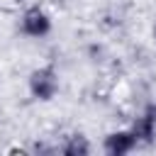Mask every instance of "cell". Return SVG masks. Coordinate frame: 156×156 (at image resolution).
<instances>
[{"instance_id": "6da1fadb", "label": "cell", "mask_w": 156, "mask_h": 156, "mask_svg": "<svg viewBox=\"0 0 156 156\" xmlns=\"http://www.w3.org/2000/svg\"><path fill=\"white\" fill-rule=\"evenodd\" d=\"M58 93H61V71L56 68V63L46 61L34 66L27 73V95L34 102H41V105L54 102Z\"/></svg>"}, {"instance_id": "7a4b0ae2", "label": "cell", "mask_w": 156, "mask_h": 156, "mask_svg": "<svg viewBox=\"0 0 156 156\" xmlns=\"http://www.w3.org/2000/svg\"><path fill=\"white\" fill-rule=\"evenodd\" d=\"M17 32L24 39H32V41L46 39L54 32V15L41 2L24 5L22 12H20V17H17Z\"/></svg>"}, {"instance_id": "3957f363", "label": "cell", "mask_w": 156, "mask_h": 156, "mask_svg": "<svg viewBox=\"0 0 156 156\" xmlns=\"http://www.w3.org/2000/svg\"><path fill=\"white\" fill-rule=\"evenodd\" d=\"M129 129H132L139 149H149L156 144V100L144 102L136 110V115L129 122Z\"/></svg>"}, {"instance_id": "277c9868", "label": "cell", "mask_w": 156, "mask_h": 156, "mask_svg": "<svg viewBox=\"0 0 156 156\" xmlns=\"http://www.w3.org/2000/svg\"><path fill=\"white\" fill-rule=\"evenodd\" d=\"M100 149L107 156H127V154L136 151L139 146H136V139H134V134L127 124V127H115V129L105 132V136L100 141Z\"/></svg>"}, {"instance_id": "5b68a950", "label": "cell", "mask_w": 156, "mask_h": 156, "mask_svg": "<svg viewBox=\"0 0 156 156\" xmlns=\"http://www.w3.org/2000/svg\"><path fill=\"white\" fill-rule=\"evenodd\" d=\"M56 149L63 156H88V154H93V141L85 132L71 129V132H63L56 139Z\"/></svg>"}, {"instance_id": "8992f818", "label": "cell", "mask_w": 156, "mask_h": 156, "mask_svg": "<svg viewBox=\"0 0 156 156\" xmlns=\"http://www.w3.org/2000/svg\"><path fill=\"white\" fill-rule=\"evenodd\" d=\"M102 56H105V46L98 44V41H93V44L88 46V58H90V61H102Z\"/></svg>"}, {"instance_id": "52a82bcc", "label": "cell", "mask_w": 156, "mask_h": 156, "mask_svg": "<svg viewBox=\"0 0 156 156\" xmlns=\"http://www.w3.org/2000/svg\"><path fill=\"white\" fill-rule=\"evenodd\" d=\"M149 32H151V41H154V46H156V20L151 22V29H149Z\"/></svg>"}]
</instances>
